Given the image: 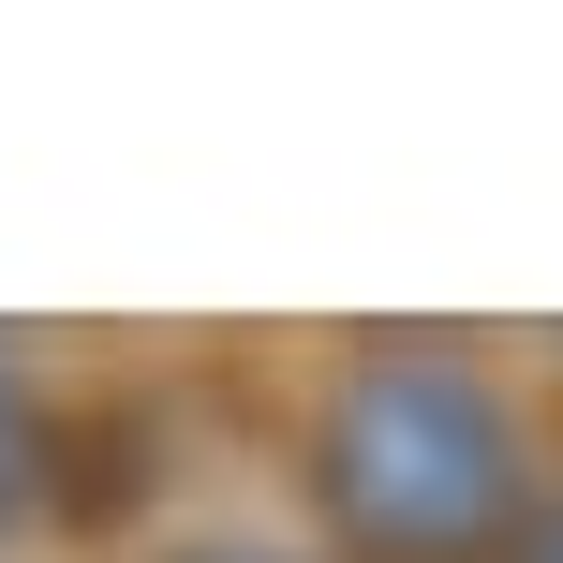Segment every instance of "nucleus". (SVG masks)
Returning <instances> with one entry per match:
<instances>
[{
    "mask_svg": "<svg viewBox=\"0 0 563 563\" xmlns=\"http://www.w3.org/2000/svg\"><path fill=\"white\" fill-rule=\"evenodd\" d=\"M311 505L356 563H505L534 534V445L460 341H356L311 416Z\"/></svg>",
    "mask_w": 563,
    "mask_h": 563,
    "instance_id": "f257e3e1",
    "label": "nucleus"
},
{
    "mask_svg": "<svg viewBox=\"0 0 563 563\" xmlns=\"http://www.w3.org/2000/svg\"><path fill=\"white\" fill-rule=\"evenodd\" d=\"M164 563H297V549H253V534H178Z\"/></svg>",
    "mask_w": 563,
    "mask_h": 563,
    "instance_id": "7ed1b4c3",
    "label": "nucleus"
},
{
    "mask_svg": "<svg viewBox=\"0 0 563 563\" xmlns=\"http://www.w3.org/2000/svg\"><path fill=\"white\" fill-rule=\"evenodd\" d=\"M519 563H563V505H549V519H534V534H519Z\"/></svg>",
    "mask_w": 563,
    "mask_h": 563,
    "instance_id": "20e7f679",
    "label": "nucleus"
},
{
    "mask_svg": "<svg viewBox=\"0 0 563 563\" xmlns=\"http://www.w3.org/2000/svg\"><path fill=\"white\" fill-rule=\"evenodd\" d=\"M45 519V400L15 386V356H0V549Z\"/></svg>",
    "mask_w": 563,
    "mask_h": 563,
    "instance_id": "f03ea898",
    "label": "nucleus"
}]
</instances>
